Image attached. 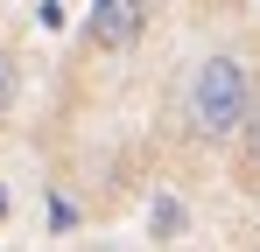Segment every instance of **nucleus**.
Instances as JSON below:
<instances>
[{"label": "nucleus", "mask_w": 260, "mask_h": 252, "mask_svg": "<svg viewBox=\"0 0 260 252\" xmlns=\"http://www.w3.org/2000/svg\"><path fill=\"white\" fill-rule=\"evenodd\" d=\"M14 98H21V63H14V56L0 49V119L14 112Z\"/></svg>", "instance_id": "20e7f679"}, {"label": "nucleus", "mask_w": 260, "mask_h": 252, "mask_svg": "<svg viewBox=\"0 0 260 252\" xmlns=\"http://www.w3.org/2000/svg\"><path fill=\"white\" fill-rule=\"evenodd\" d=\"M253 112H260V77H253V63L232 56V49H211V56L190 70V84H183V119H190V133L211 140V147H225V140L246 133Z\"/></svg>", "instance_id": "f257e3e1"}, {"label": "nucleus", "mask_w": 260, "mask_h": 252, "mask_svg": "<svg viewBox=\"0 0 260 252\" xmlns=\"http://www.w3.org/2000/svg\"><path fill=\"white\" fill-rule=\"evenodd\" d=\"M239 175H246V182H260V112L246 119V133H239Z\"/></svg>", "instance_id": "7ed1b4c3"}, {"label": "nucleus", "mask_w": 260, "mask_h": 252, "mask_svg": "<svg viewBox=\"0 0 260 252\" xmlns=\"http://www.w3.org/2000/svg\"><path fill=\"white\" fill-rule=\"evenodd\" d=\"M85 35L99 49H134L148 35V0H91L85 7Z\"/></svg>", "instance_id": "f03ea898"}]
</instances>
